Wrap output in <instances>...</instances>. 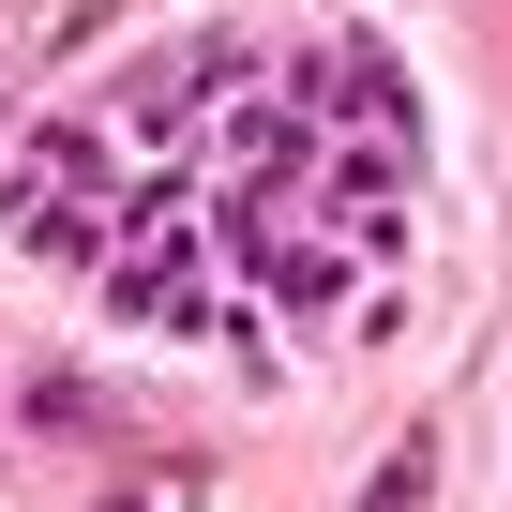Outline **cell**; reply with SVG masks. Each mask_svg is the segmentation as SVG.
Segmentation results:
<instances>
[{"label": "cell", "instance_id": "cell-2", "mask_svg": "<svg viewBox=\"0 0 512 512\" xmlns=\"http://www.w3.org/2000/svg\"><path fill=\"white\" fill-rule=\"evenodd\" d=\"M226 76H241V46H226V31H196V46H166V61H136V76H121V121H136V136H181Z\"/></svg>", "mask_w": 512, "mask_h": 512}, {"label": "cell", "instance_id": "cell-3", "mask_svg": "<svg viewBox=\"0 0 512 512\" xmlns=\"http://www.w3.org/2000/svg\"><path fill=\"white\" fill-rule=\"evenodd\" d=\"M422 497H437V452H422V437H407V452H392V482H377V497H362V512H422Z\"/></svg>", "mask_w": 512, "mask_h": 512}, {"label": "cell", "instance_id": "cell-1", "mask_svg": "<svg viewBox=\"0 0 512 512\" xmlns=\"http://www.w3.org/2000/svg\"><path fill=\"white\" fill-rule=\"evenodd\" d=\"M121 302H136L151 332H211V241H196L181 211H151V226L121 241Z\"/></svg>", "mask_w": 512, "mask_h": 512}, {"label": "cell", "instance_id": "cell-4", "mask_svg": "<svg viewBox=\"0 0 512 512\" xmlns=\"http://www.w3.org/2000/svg\"><path fill=\"white\" fill-rule=\"evenodd\" d=\"M106 512H136V497H106Z\"/></svg>", "mask_w": 512, "mask_h": 512}]
</instances>
